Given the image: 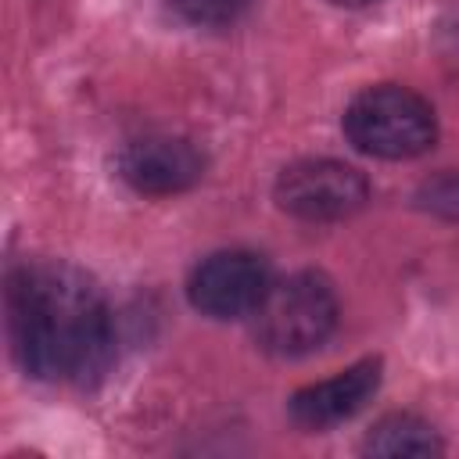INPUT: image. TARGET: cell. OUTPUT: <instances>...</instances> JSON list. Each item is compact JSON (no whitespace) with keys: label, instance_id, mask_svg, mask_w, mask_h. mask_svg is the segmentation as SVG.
Returning <instances> with one entry per match:
<instances>
[{"label":"cell","instance_id":"obj_1","mask_svg":"<svg viewBox=\"0 0 459 459\" xmlns=\"http://www.w3.org/2000/svg\"><path fill=\"white\" fill-rule=\"evenodd\" d=\"M7 341L25 377L93 384L115 359V319L82 269L22 262L7 273Z\"/></svg>","mask_w":459,"mask_h":459},{"label":"cell","instance_id":"obj_2","mask_svg":"<svg viewBox=\"0 0 459 459\" xmlns=\"http://www.w3.org/2000/svg\"><path fill=\"white\" fill-rule=\"evenodd\" d=\"M341 129L359 154L380 161H409L434 147L437 115L430 100L416 90L398 82H377L348 100Z\"/></svg>","mask_w":459,"mask_h":459},{"label":"cell","instance_id":"obj_3","mask_svg":"<svg viewBox=\"0 0 459 459\" xmlns=\"http://www.w3.org/2000/svg\"><path fill=\"white\" fill-rule=\"evenodd\" d=\"M337 319L341 301L333 283L316 269H301L273 280L269 294L251 316V337L265 355L298 359L326 344V337L337 330Z\"/></svg>","mask_w":459,"mask_h":459},{"label":"cell","instance_id":"obj_4","mask_svg":"<svg viewBox=\"0 0 459 459\" xmlns=\"http://www.w3.org/2000/svg\"><path fill=\"white\" fill-rule=\"evenodd\" d=\"M273 201L301 222H341L366 208L369 179L337 158H298L280 169Z\"/></svg>","mask_w":459,"mask_h":459},{"label":"cell","instance_id":"obj_5","mask_svg":"<svg viewBox=\"0 0 459 459\" xmlns=\"http://www.w3.org/2000/svg\"><path fill=\"white\" fill-rule=\"evenodd\" d=\"M273 287L269 258L251 247H222L201 258L186 280V301L194 312L230 323L251 319Z\"/></svg>","mask_w":459,"mask_h":459},{"label":"cell","instance_id":"obj_6","mask_svg":"<svg viewBox=\"0 0 459 459\" xmlns=\"http://www.w3.org/2000/svg\"><path fill=\"white\" fill-rule=\"evenodd\" d=\"M115 169L129 190H136L143 197H172V194L194 190L204 179L208 158L186 136L151 133V136L129 140L118 151Z\"/></svg>","mask_w":459,"mask_h":459},{"label":"cell","instance_id":"obj_7","mask_svg":"<svg viewBox=\"0 0 459 459\" xmlns=\"http://www.w3.org/2000/svg\"><path fill=\"white\" fill-rule=\"evenodd\" d=\"M380 380H384V362L359 359L348 369L294 391L287 402V412L301 430H330L351 420L359 409H366L380 391Z\"/></svg>","mask_w":459,"mask_h":459},{"label":"cell","instance_id":"obj_8","mask_svg":"<svg viewBox=\"0 0 459 459\" xmlns=\"http://www.w3.org/2000/svg\"><path fill=\"white\" fill-rule=\"evenodd\" d=\"M441 452H445L441 434L434 430L430 420L416 412H387L362 437V455H441Z\"/></svg>","mask_w":459,"mask_h":459},{"label":"cell","instance_id":"obj_9","mask_svg":"<svg viewBox=\"0 0 459 459\" xmlns=\"http://www.w3.org/2000/svg\"><path fill=\"white\" fill-rule=\"evenodd\" d=\"M412 204L441 222H452L459 226V172L455 169H445V172H434L427 176L416 194H412Z\"/></svg>","mask_w":459,"mask_h":459},{"label":"cell","instance_id":"obj_10","mask_svg":"<svg viewBox=\"0 0 459 459\" xmlns=\"http://www.w3.org/2000/svg\"><path fill=\"white\" fill-rule=\"evenodd\" d=\"M169 11L186 22V25H197V29H222V25H233L247 7L251 0H165Z\"/></svg>","mask_w":459,"mask_h":459},{"label":"cell","instance_id":"obj_11","mask_svg":"<svg viewBox=\"0 0 459 459\" xmlns=\"http://www.w3.org/2000/svg\"><path fill=\"white\" fill-rule=\"evenodd\" d=\"M326 4H333V7H348V11H355V7H369V4H377V0H326Z\"/></svg>","mask_w":459,"mask_h":459}]
</instances>
